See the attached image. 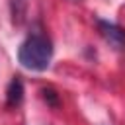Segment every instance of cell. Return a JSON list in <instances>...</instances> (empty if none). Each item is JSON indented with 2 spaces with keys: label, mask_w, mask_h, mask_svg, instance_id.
<instances>
[{
  "label": "cell",
  "mask_w": 125,
  "mask_h": 125,
  "mask_svg": "<svg viewBox=\"0 0 125 125\" xmlns=\"http://www.w3.org/2000/svg\"><path fill=\"white\" fill-rule=\"evenodd\" d=\"M51 59H53V45L41 33L29 35L18 49L20 64L27 70H33V72L47 70L49 64H51Z\"/></svg>",
  "instance_id": "6da1fadb"
},
{
  "label": "cell",
  "mask_w": 125,
  "mask_h": 125,
  "mask_svg": "<svg viewBox=\"0 0 125 125\" xmlns=\"http://www.w3.org/2000/svg\"><path fill=\"white\" fill-rule=\"evenodd\" d=\"M96 25H98L100 35L105 39V43H109L117 51H125V29L123 27H119L117 23L107 21V20H98Z\"/></svg>",
  "instance_id": "7a4b0ae2"
},
{
  "label": "cell",
  "mask_w": 125,
  "mask_h": 125,
  "mask_svg": "<svg viewBox=\"0 0 125 125\" xmlns=\"http://www.w3.org/2000/svg\"><path fill=\"white\" fill-rule=\"evenodd\" d=\"M23 100V82L20 76H14L6 88V105L8 107H18Z\"/></svg>",
  "instance_id": "3957f363"
},
{
  "label": "cell",
  "mask_w": 125,
  "mask_h": 125,
  "mask_svg": "<svg viewBox=\"0 0 125 125\" xmlns=\"http://www.w3.org/2000/svg\"><path fill=\"white\" fill-rule=\"evenodd\" d=\"M41 96H43V100H45L51 107H57V105H59V94H57L53 88H43V90H41Z\"/></svg>",
  "instance_id": "277c9868"
}]
</instances>
